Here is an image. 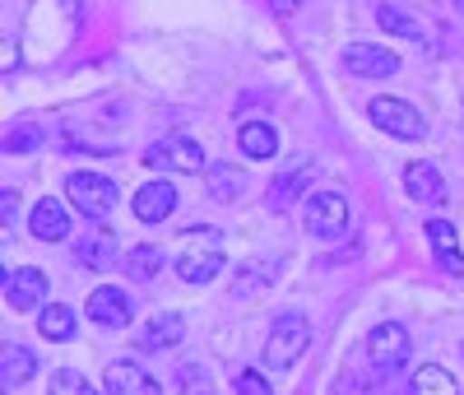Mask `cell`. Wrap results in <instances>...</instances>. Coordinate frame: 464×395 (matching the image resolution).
Returning a JSON list of instances; mask_svg holds the SVG:
<instances>
[{
    "label": "cell",
    "instance_id": "6da1fadb",
    "mask_svg": "<svg viewBox=\"0 0 464 395\" xmlns=\"http://www.w3.org/2000/svg\"><path fill=\"white\" fill-rule=\"evenodd\" d=\"M306 349H312V321H306L302 311H284L275 321V331H269V340H265V368L288 372Z\"/></svg>",
    "mask_w": 464,
    "mask_h": 395
},
{
    "label": "cell",
    "instance_id": "d4e9b609",
    "mask_svg": "<svg viewBox=\"0 0 464 395\" xmlns=\"http://www.w3.org/2000/svg\"><path fill=\"white\" fill-rule=\"evenodd\" d=\"M0 368H5V381L14 386V381H28L37 372V359L28 349H19V344H5V349H0Z\"/></svg>",
    "mask_w": 464,
    "mask_h": 395
},
{
    "label": "cell",
    "instance_id": "52a82bcc",
    "mask_svg": "<svg viewBox=\"0 0 464 395\" xmlns=\"http://www.w3.org/2000/svg\"><path fill=\"white\" fill-rule=\"evenodd\" d=\"M144 158L153 168H177V173H205V149L190 140V135H172V140H159V144H149Z\"/></svg>",
    "mask_w": 464,
    "mask_h": 395
},
{
    "label": "cell",
    "instance_id": "cb8c5ba5",
    "mask_svg": "<svg viewBox=\"0 0 464 395\" xmlns=\"http://www.w3.org/2000/svg\"><path fill=\"white\" fill-rule=\"evenodd\" d=\"M121 265H126L130 280H153V274L163 270V252L153 247V242H140V247H130V256H126Z\"/></svg>",
    "mask_w": 464,
    "mask_h": 395
},
{
    "label": "cell",
    "instance_id": "4fadbf2b",
    "mask_svg": "<svg viewBox=\"0 0 464 395\" xmlns=\"http://www.w3.org/2000/svg\"><path fill=\"white\" fill-rule=\"evenodd\" d=\"M28 228H33L37 242H61V237H70V210L56 201V195H43L28 214Z\"/></svg>",
    "mask_w": 464,
    "mask_h": 395
},
{
    "label": "cell",
    "instance_id": "44dd1931",
    "mask_svg": "<svg viewBox=\"0 0 464 395\" xmlns=\"http://www.w3.org/2000/svg\"><path fill=\"white\" fill-rule=\"evenodd\" d=\"M409 395H459V386H455V377L441 363H422L413 372V381H409Z\"/></svg>",
    "mask_w": 464,
    "mask_h": 395
},
{
    "label": "cell",
    "instance_id": "e0dca14e",
    "mask_svg": "<svg viewBox=\"0 0 464 395\" xmlns=\"http://www.w3.org/2000/svg\"><path fill=\"white\" fill-rule=\"evenodd\" d=\"M218 270H223V252L209 242L205 252H196V247H190V252H181L177 256V274H181V280L186 284H209V280H218Z\"/></svg>",
    "mask_w": 464,
    "mask_h": 395
},
{
    "label": "cell",
    "instance_id": "2e32d148",
    "mask_svg": "<svg viewBox=\"0 0 464 395\" xmlns=\"http://www.w3.org/2000/svg\"><path fill=\"white\" fill-rule=\"evenodd\" d=\"M181 335H186V321L163 311V316H153V321L135 335V349H140V353H163V349H177Z\"/></svg>",
    "mask_w": 464,
    "mask_h": 395
},
{
    "label": "cell",
    "instance_id": "4316f807",
    "mask_svg": "<svg viewBox=\"0 0 464 395\" xmlns=\"http://www.w3.org/2000/svg\"><path fill=\"white\" fill-rule=\"evenodd\" d=\"M177 386H181L186 395H214V377H209L200 363H186V368L177 372Z\"/></svg>",
    "mask_w": 464,
    "mask_h": 395
},
{
    "label": "cell",
    "instance_id": "30bf717a",
    "mask_svg": "<svg viewBox=\"0 0 464 395\" xmlns=\"http://www.w3.org/2000/svg\"><path fill=\"white\" fill-rule=\"evenodd\" d=\"M47 298V274L37 270V265H24L19 274H5V302L14 311H33V307H43Z\"/></svg>",
    "mask_w": 464,
    "mask_h": 395
},
{
    "label": "cell",
    "instance_id": "f546056e",
    "mask_svg": "<svg viewBox=\"0 0 464 395\" xmlns=\"http://www.w3.org/2000/svg\"><path fill=\"white\" fill-rule=\"evenodd\" d=\"M0 210H5V223H14V210H19V195H14V186L0 191Z\"/></svg>",
    "mask_w": 464,
    "mask_h": 395
},
{
    "label": "cell",
    "instance_id": "277c9868",
    "mask_svg": "<svg viewBox=\"0 0 464 395\" xmlns=\"http://www.w3.org/2000/svg\"><path fill=\"white\" fill-rule=\"evenodd\" d=\"M306 232L316 237V242H339L348 232V201L334 191H316L312 201H306Z\"/></svg>",
    "mask_w": 464,
    "mask_h": 395
},
{
    "label": "cell",
    "instance_id": "7402d4cb",
    "mask_svg": "<svg viewBox=\"0 0 464 395\" xmlns=\"http://www.w3.org/2000/svg\"><path fill=\"white\" fill-rule=\"evenodd\" d=\"M306 182H312V168H306V163H297L293 173L275 177V182H269V205H275V210H288L297 195L306 191Z\"/></svg>",
    "mask_w": 464,
    "mask_h": 395
},
{
    "label": "cell",
    "instance_id": "ac0fdd59",
    "mask_svg": "<svg viewBox=\"0 0 464 395\" xmlns=\"http://www.w3.org/2000/svg\"><path fill=\"white\" fill-rule=\"evenodd\" d=\"M376 24L391 33V37H409V43H428V28H422L409 10H400V5H381L376 10Z\"/></svg>",
    "mask_w": 464,
    "mask_h": 395
},
{
    "label": "cell",
    "instance_id": "603a6c76",
    "mask_svg": "<svg viewBox=\"0 0 464 395\" xmlns=\"http://www.w3.org/2000/svg\"><path fill=\"white\" fill-rule=\"evenodd\" d=\"M37 331H43L47 340H70V335H74V311H70L65 302L37 307Z\"/></svg>",
    "mask_w": 464,
    "mask_h": 395
},
{
    "label": "cell",
    "instance_id": "9c48e42d",
    "mask_svg": "<svg viewBox=\"0 0 464 395\" xmlns=\"http://www.w3.org/2000/svg\"><path fill=\"white\" fill-rule=\"evenodd\" d=\"M74 261L89 265V270H107L121 261V242H116V232L107 223H93V232H84L80 242H74Z\"/></svg>",
    "mask_w": 464,
    "mask_h": 395
},
{
    "label": "cell",
    "instance_id": "484cf974",
    "mask_svg": "<svg viewBox=\"0 0 464 395\" xmlns=\"http://www.w3.org/2000/svg\"><path fill=\"white\" fill-rule=\"evenodd\" d=\"M47 390H52V395H102V390H98V386H93L84 372H74V368H56Z\"/></svg>",
    "mask_w": 464,
    "mask_h": 395
},
{
    "label": "cell",
    "instance_id": "4dcf8cb0",
    "mask_svg": "<svg viewBox=\"0 0 464 395\" xmlns=\"http://www.w3.org/2000/svg\"><path fill=\"white\" fill-rule=\"evenodd\" d=\"M265 5L275 10V15H284V19H288V15H297V5H302V0H265Z\"/></svg>",
    "mask_w": 464,
    "mask_h": 395
},
{
    "label": "cell",
    "instance_id": "5b68a950",
    "mask_svg": "<svg viewBox=\"0 0 464 395\" xmlns=\"http://www.w3.org/2000/svg\"><path fill=\"white\" fill-rule=\"evenodd\" d=\"M84 311H89V321H93V326H102V331H121V326L135 321V298H130L126 289H116V284H102V289L89 293Z\"/></svg>",
    "mask_w": 464,
    "mask_h": 395
},
{
    "label": "cell",
    "instance_id": "ffe728a7",
    "mask_svg": "<svg viewBox=\"0 0 464 395\" xmlns=\"http://www.w3.org/2000/svg\"><path fill=\"white\" fill-rule=\"evenodd\" d=\"M237 144H242L246 158H275L279 153V135H275V126H265V122H246L237 131Z\"/></svg>",
    "mask_w": 464,
    "mask_h": 395
},
{
    "label": "cell",
    "instance_id": "3957f363",
    "mask_svg": "<svg viewBox=\"0 0 464 395\" xmlns=\"http://www.w3.org/2000/svg\"><path fill=\"white\" fill-rule=\"evenodd\" d=\"M367 116H372V126H381L385 135H400V140H422L428 135V116H422L413 103H404V98H372Z\"/></svg>",
    "mask_w": 464,
    "mask_h": 395
},
{
    "label": "cell",
    "instance_id": "5bb4252c",
    "mask_svg": "<svg viewBox=\"0 0 464 395\" xmlns=\"http://www.w3.org/2000/svg\"><path fill=\"white\" fill-rule=\"evenodd\" d=\"M107 395H163V386L153 381L140 363L116 359V363L107 368Z\"/></svg>",
    "mask_w": 464,
    "mask_h": 395
},
{
    "label": "cell",
    "instance_id": "ba28073f",
    "mask_svg": "<svg viewBox=\"0 0 464 395\" xmlns=\"http://www.w3.org/2000/svg\"><path fill=\"white\" fill-rule=\"evenodd\" d=\"M367 359H372V368H400L404 359H409V331L400 326V321H381L372 335H367Z\"/></svg>",
    "mask_w": 464,
    "mask_h": 395
},
{
    "label": "cell",
    "instance_id": "7a4b0ae2",
    "mask_svg": "<svg viewBox=\"0 0 464 395\" xmlns=\"http://www.w3.org/2000/svg\"><path fill=\"white\" fill-rule=\"evenodd\" d=\"M65 195H70V205L80 210L84 219H107L111 205H116V182L102 177V173H70Z\"/></svg>",
    "mask_w": 464,
    "mask_h": 395
},
{
    "label": "cell",
    "instance_id": "1f68e13d",
    "mask_svg": "<svg viewBox=\"0 0 464 395\" xmlns=\"http://www.w3.org/2000/svg\"><path fill=\"white\" fill-rule=\"evenodd\" d=\"M459 5H464V0H459Z\"/></svg>",
    "mask_w": 464,
    "mask_h": 395
},
{
    "label": "cell",
    "instance_id": "7c38bea8",
    "mask_svg": "<svg viewBox=\"0 0 464 395\" xmlns=\"http://www.w3.org/2000/svg\"><path fill=\"white\" fill-rule=\"evenodd\" d=\"M404 191L413 195L418 205H441L446 195H450V191H446V177H441V168H437V163H422V158L404 168Z\"/></svg>",
    "mask_w": 464,
    "mask_h": 395
},
{
    "label": "cell",
    "instance_id": "8fae6325",
    "mask_svg": "<svg viewBox=\"0 0 464 395\" xmlns=\"http://www.w3.org/2000/svg\"><path fill=\"white\" fill-rule=\"evenodd\" d=\"M130 210H135L140 223H163V219L177 210V186H168V182H144V186L135 191Z\"/></svg>",
    "mask_w": 464,
    "mask_h": 395
},
{
    "label": "cell",
    "instance_id": "d6986e66",
    "mask_svg": "<svg viewBox=\"0 0 464 395\" xmlns=\"http://www.w3.org/2000/svg\"><path fill=\"white\" fill-rule=\"evenodd\" d=\"M242 191H246V177H242V168H232V163H214V168H209V201H218V205H232Z\"/></svg>",
    "mask_w": 464,
    "mask_h": 395
},
{
    "label": "cell",
    "instance_id": "f1b7e54d",
    "mask_svg": "<svg viewBox=\"0 0 464 395\" xmlns=\"http://www.w3.org/2000/svg\"><path fill=\"white\" fill-rule=\"evenodd\" d=\"M232 395H275V386H269L260 372L242 368V372H237V381H232Z\"/></svg>",
    "mask_w": 464,
    "mask_h": 395
},
{
    "label": "cell",
    "instance_id": "83f0119b",
    "mask_svg": "<svg viewBox=\"0 0 464 395\" xmlns=\"http://www.w3.org/2000/svg\"><path fill=\"white\" fill-rule=\"evenodd\" d=\"M37 144H43V126H37V122H24V126H14L5 135V149L10 153H33Z\"/></svg>",
    "mask_w": 464,
    "mask_h": 395
},
{
    "label": "cell",
    "instance_id": "8992f818",
    "mask_svg": "<svg viewBox=\"0 0 464 395\" xmlns=\"http://www.w3.org/2000/svg\"><path fill=\"white\" fill-rule=\"evenodd\" d=\"M343 70L348 74H358V79H391L400 74V56L391 47H376V43H353V47H343Z\"/></svg>",
    "mask_w": 464,
    "mask_h": 395
},
{
    "label": "cell",
    "instance_id": "9a60e30c",
    "mask_svg": "<svg viewBox=\"0 0 464 395\" xmlns=\"http://www.w3.org/2000/svg\"><path fill=\"white\" fill-rule=\"evenodd\" d=\"M428 242L437 252V265L446 274H464V252H459V232L450 219H428Z\"/></svg>",
    "mask_w": 464,
    "mask_h": 395
}]
</instances>
